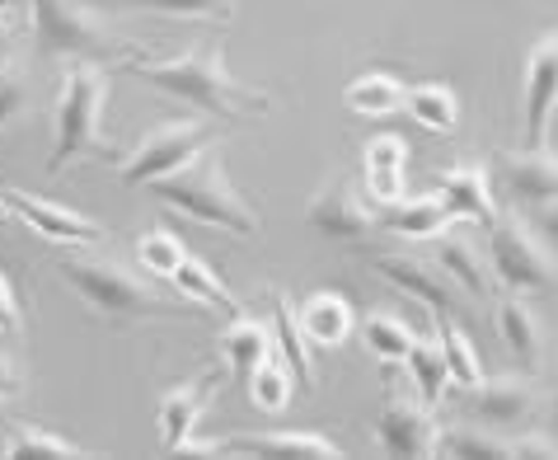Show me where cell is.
<instances>
[{"instance_id":"obj_5","label":"cell","mask_w":558,"mask_h":460,"mask_svg":"<svg viewBox=\"0 0 558 460\" xmlns=\"http://www.w3.org/2000/svg\"><path fill=\"white\" fill-rule=\"evenodd\" d=\"M24 5L43 61H113L132 52L99 24V10L81 5V0H24Z\"/></svg>"},{"instance_id":"obj_39","label":"cell","mask_w":558,"mask_h":460,"mask_svg":"<svg viewBox=\"0 0 558 460\" xmlns=\"http://www.w3.org/2000/svg\"><path fill=\"white\" fill-rule=\"evenodd\" d=\"M20 390H24V366L10 352H0V404L20 400Z\"/></svg>"},{"instance_id":"obj_37","label":"cell","mask_w":558,"mask_h":460,"mask_svg":"<svg viewBox=\"0 0 558 460\" xmlns=\"http://www.w3.org/2000/svg\"><path fill=\"white\" fill-rule=\"evenodd\" d=\"M24 329V305H20V291H14L10 273L0 268V334H20Z\"/></svg>"},{"instance_id":"obj_3","label":"cell","mask_w":558,"mask_h":460,"mask_svg":"<svg viewBox=\"0 0 558 460\" xmlns=\"http://www.w3.org/2000/svg\"><path fill=\"white\" fill-rule=\"evenodd\" d=\"M150 193L160 197L165 207H174L179 217H189V221L230 230V235H244V240L258 235V211L244 203V193L230 183L226 156L216 146H207L203 156L189 165V170H179V174H169L160 183H150Z\"/></svg>"},{"instance_id":"obj_8","label":"cell","mask_w":558,"mask_h":460,"mask_svg":"<svg viewBox=\"0 0 558 460\" xmlns=\"http://www.w3.org/2000/svg\"><path fill=\"white\" fill-rule=\"evenodd\" d=\"M189 456H244V460H343V447L315 427H282V433H230L221 441H193Z\"/></svg>"},{"instance_id":"obj_40","label":"cell","mask_w":558,"mask_h":460,"mask_svg":"<svg viewBox=\"0 0 558 460\" xmlns=\"http://www.w3.org/2000/svg\"><path fill=\"white\" fill-rule=\"evenodd\" d=\"M531 226L539 230V240H545L549 250L558 254V197H549V203L535 207V221H531Z\"/></svg>"},{"instance_id":"obj_22","label":"cell","mask_w":558,"mask_h":460,"mask_svg":"<svg viewBox=\"0 0 558 460\" xmlns=\"http://www.w3.org/2000/svg\"><path fill=\"white\" fill-rule=\"evenodd\" d=\"M437 268L451 278L460 291H470L474 301H488L493 291H498V282H493V268H488V254L474 250L470 240L460 235H437Z\"/></svg>"},{"instance_id":"obj_13","label":"cell","mask_w":558,"mask_h":460,"mask_svg":"<svg viewBox=\"0 0 558 460\" xmlns=\"http://www.w3.org/2000/svg\"><path fill=\"white\" fill-rule=\"evenodd\" d=\"M554 113H558V34H545L525 52V81H521L525 146H545Z\"/></svg>"},{"instance_id":"obj_15","label":"cell","mask_w":558,"mask_h":460,"mask_svg":"<svg viewBox=\"0 0 558 460\" xmlns=\"http://www.w3.org/2000/svg\"><path fill=\"white\" fill-rule=\"evenodd\" d=\"M221 380H226V366H221V372H207V376L189 380V386H174V390L165 395L160 409H155V433H160V447L165 451H189L193 447L197 419L207 413L211 395L221 390Z\"/></svg>"},{"instance_id":"obj_19","label":"cell","mask_w":558,"mask_h":460,"mask_svg":"<svg viewBox=\"0 0 558 460\" xmlns=\"http://www.w3.org/2000/svg\"><path fill=\"white\" fill-rule=\"evenodd\" d=\"M493 315H498V334L507 352L525 366H539V358H545V325H539V315L531 311V301L521 296V291H507V296H498V305H493Z\"/></svg>"},{"instance_id":"obj_36","label":"cell","mask_w":558,"mask_h":460,"mask_svg":"<svg viewBox=\"0 0 558 460\" xmlns=\"http://www.w3.org/2000/svg\"><path fill=\"white\" fill-rule=\"evenodd\" d=\"M28 99H34V89H28V75L14 66V61H10V66H0V132H5L14 118H24Z\"/></svg>"},{"instance_id":"obj_25","label":"cell","mask_w":558,"mask_h":460,"mask_svg":"<svg viewBox=\"0 0 558 460\" xmlns=\"http://www.w3.org/2000/svg\"><path fill=\"white\" fill-rule=\"evenodd\" d=\"M356 334H362V343H366L371 358L385 362V366H404V358H409L413 343H417L413 325H409V319H399L395 311H371V315H362V319H356Z\"/></svg>"},{"instance_id":"obj_6","label":"cell","mask_w":558,"mask_h":460,"mask_svg":"<svg viewBox=\"0 0 558 460\" xmlns=\"http://www.w3.org/2000/svg\"><path fill=\"white\" fill-rule=\"evenodd\" d=\"M488 230V268L502 291H558V254L511 211H498Z\"/></svg>"},{"instance_id":"obj_18","label":"cell","mask_w":558,"mask_h":460,"mask_svg":"<svg viewBox=\"0 0 558 460\" xmlns=\"http://www.w3.org/2000/svg\"><path fill=\"white\" fill-rule=\"evenodd\" d=\"M296 319L315 348H343L356 334V311H352L348 296H338V291H315V296H305L296 305Z\"/></svg>"},{"instance_id":"obj_12","label":"cell","mask_w":558,"mask_h":460,"mask_svg":"<svg viewBox=\"0 0 558 460\" xmlns=\"http://www.w3.org/2000/svg\"><path fill=\"white\" fill-rule=\"evenodd\" d=\"M456 404L464 419L488 427H521L535 413V386L521 376H478L456 390Z\"/></svg>"},{"instance_id":"obj_44","label":"cell","mask_w":558,"mask_h":460,"mask_svg":"<svg viewBox=\"0 0 558 460\" xmlns=\"http://www.w3.org/2000/svg\"><path fill=\"white\" fill-rule=\"evenodd\" d=\"M10 217H14V211H10V203H5V193H0V226H10Z\"/></svg>"},{"instance_id":"obj_35","label":"cell","mask_w":558,"mask_h":460,"mask_svg":"<svg viewBox=\"0 0 558 460\" xmlns=\"http://www.w3.org/2000/svg\"><path fill=\"white\" fill-rule=\"evenodd\" d=\"M362 165H366V174H404V165H409L404 136H395V132L371 136L366 150H362Z\"/></svg>"},{"instance_id":"obj_27","label":"cell","mask_w":558,"mask_h":460,"mask_svg":"<svg viewBox=\"0 0 558 460\" xmlns=\"http://www.w3.org/2000/svg\"><path fill=\"white\" fill-rule=\"evenodd\" d=\"M404 372H409V390L423 400L427 409H437L446 400V390H451V366H446V352L437 339H417L413 352L404 358Z\"/></svg>"},{"instance_id":"obj_31","label":"cell","mask_w":558,"mask_h":460,"mask_svg":"<svg viewBox=\"0 0 558 460\" xmlns=\"http://www.w3.org/2000/svg\"><path fill=\"white\" fill-rule=\"evenodd\" d=\"M291 395H296V376H291V366L277 358H263L254 372H250V404L263 409V413H282L291 404Z\"/></svg>"},{"instance_id":"obj_38","label":"cell","mask_w":558,"mask_h":460,"mask_svg":"<svg viewBox=\"0 0 558 460\" xmlns=\"http://www.w3.org/2000/svg\"><path fill=\"white\" fill-rule=\"evenodd\" d=\"M511 460H558V441H549V433H517Z\"/></svg>"},{"instance_id":"obj_14","label":"cell","mask_w":558,"mask_h":460,"mask_svg":"<svg viewBox=\"0 0 558 460\" xmlns=\"http://www.w3.org/2000/svg\"><path fill=\"white\" fill-rule=\"evenodd\" d=\"M371 264H376V273L385 282L399 287V291H409V296L417 305H427L437 319L456 311V282L437 268V258H423L413 250H395V254H376Z\"/></svg>"},{"instance_id":"obj_41","label":"cell","mask_w":558,"mask_h":460,"mask_svg":"<svg viewBox=\"0 0 558 460\" xmlns=\"http://www.w3.org/2000/svg\"><path fill=\"white\" fill-rule=\"evenodd\" d=\"M81 5H89V10H132V0H81Z\"/></svg>"},{"instance_id":"obj_16","label":"cell","mask_w":558,"mask_h":460,"mask_svg":"<svg viewBox=\"0 0 558 460\" xmlns=\"http://www.w3.org/2000/svg\"><path fill=\"white\" fill-rule=\"evenodd\" d=\"M305 221L319 230L324 240H338V244H362L366 235H376V211H371L362 197H356L348 183H324V189L310 197L305 207Z\"/></svg>"},{"instance_id":"obj_26","label":"cell","mask_w":558,"mask_h":460,"mask_svg":"<svg viewBox=\"0 0 558 460\" xmlns=\"http://www.w3.org/2000/svg\"><path fill=\"white\" fill-rule=\"evenodd\" d=\"M446 460H511V437H502V427L488 423H464V427H441L437 451Z\"/></svg>"},{"instance_id":"obj_43","label":"cell","mask_w":558,"mask_h":460,"mask_svg":"<svg viewBox=\"0 0 558 460\" xmlns=\"http://www.w3.org/2000/svg\"><path fill=\"white\" fill-rule=\"evenodd\" d=\"M545 413H549V433H558V386H554V395H549V404H545Z\"/></svg>"},{"instance_id":"obj_33","label":"cell","mask_w":558,"mask_h":460,"mask_svg":"<svg viewBox=\"0 0 558 460\" xmlns=\"http://www.w3.org/2000/svg\"><path fill=\"white\" fill-rule=\"evenodd\" d=\"M183 240L174 235V230H165V226H150V230H142V240H136V264H142L150 278H160V282H169V273H174L179 264H183Z\"/></svg>"},{"instance_id":"obj_9","label":"cell","mask_w":558,"mask_h":460,"mask_svg":"<svg viewBox=\"0 0 558 460\" xmlns=\"http://www.w3.org/2000/svg\"><path fill=\"white\" fill-rule=\"evenodd\" d=\"M437 419H432V409L417 400L409 390H390L385 395V404L376 413V447L395 460H423L437 451Z\"/></svg>"},{"instance_id":"obj_21","label":"cell","mask_w":558,"mask_h":460,"mask_svg":"<svg viewBox=\"0 0 558 460\" xmlns=\"http://www.w3.org/2000/svg\"><path fill=\"white\" fill-rule=\"evenodd\" d=\"M376 226L390 230L399 240H437L446 226H451V211L437 193L427 197H399V203H385L376 211Z\"/></svg>"},{"instance_id":"obj_29","label":"cell","mask_w":558,"mask_h":460,"mask_svg":"<svg viewBox=\"0 0 558 460\" xmlns=\"http://www.w3.org/2000/svg\"><path fill=\"white\" fill-rule=\"evenodd\" d=\"M404 95H409L404 81H395L390 71H366L343 89V104L362 118H390L404 109Z\"/></svg>"},{"instance_id":"obj_17","label":"cell","mask_w":558,"mask_h":460,"mask_svg":"<svg viewBox=\"0 0 558 460\" xmlns=\"http://www.w3.org/2000/svg\"><path fill=\"white\" fill-rule=\"evenodd\" d=\"M437 197L451 211V221H474V226H493L498 217V197H493V183H488V170L478 165H451L441 170V183H437Z\"/></svg>"},{"instance_id":"obj_1","label":"cell","mask_w":558,"mask_h":460,"mask_svg":"<svg viewBox=\"0 0 558 460\" xmlns=\"http://www.w3.org/2000/svg\"><path fill=\"white\" fill-rule=\"evenodd\" d=\"M128 71L136 75V81L165 89L169 99H183V104H193V109H203L211 118H226V122L258 118V113L272 109L263 89L230 75L226 52L216 48V43H207V48H183L169 61H128Z\"/></svg>"},{"instance_id":"obj_28","label":"cell","mask_w":558,"mask_h":460,"mask_svg":"<svg viewBox=\"0 0 558 460\" xmlns=\"http://www.w3.org/2000/svg\"><path fill=\"white\" fill-rule=\"evenodd\" d=\"M169 287H174L179 296H189L193 305H207V311H221V315H240V301L226 291V282L193 254H183V264L169 273Z\"/></svg>"},{"instance_id":"obj_23","label":"cell","mask_w":558,"mask_h":460,"mask_svg":"<svg viewBox=\"0 0 558 460\" xmlns=\"http://www.w3.org/2000/svg\"><path fill=\"white\" fill-rule=\"evenodd\" d=\"M272 343H277V358L291 366V376L310 390L319 380V366H315V352H310V339L296 319V305H291L287 291H272Z\"/></svg>"},{"instance_id":"obj_32","label":"cell","mask_w":558,"mask_h":460,"mask_svg":"<svg viewBox=\"0 0 558 460\" xmlns=\"http://www.w3.org/2000/svg\"><path fill=\"white\" fill-rule=\"evenodd\" d=\"M437 343L446 352V366H451V386H470V380L484 376V366H478V348L474 339L464 334V325H456L451 315H441L437 325Z\"/></svg>"},{"instance_id":"obj_11","label":"cell","mask_w":558,"mask_h":460,"mask_svg":"<svg viewBox=\"0 0 558 460\" xmlns=\"http://www.w3.org/2000/svg\"><path fill=\"white\" fill-rule=\"evenodd\" d=\"M493 183L511 207L535 211L539 203L558 197V156L545 146H525V150H498L493 156Z\"/></svg>"},{"instance_id":"obj_30","label":"cell","mask_w":558,"mask_h":460,"mask_svg":"<svg viewBox=\"0 0 558 460\" xmlns=\"http://www.w3.org/2000/svg\"><path fill=\"white\" fill-rule=\"evenodd\" d=\"M404 113L427 132H456L460 99H456L451 85H413L404 95Z\"/></svg>"},{"instance_id":"obj_20","label":"cell","mask_w":558,"mask_h":460,"mask_svg":"<svg viewBox=\"0 0 558 460\" xmlns=\"http://www.w3.org/2000/svg\"><path fill=\"white\" fill-rule=\"evenodd\" d=\"M272 352H277L272 319H254V315L240 311L221 329V366H226V376H250L263 358H272Z\"/></svg>"},{"instance_id":"obj_45","label":"cell","mask_w":558,"mask_h":460,"mask_svg":"<svg viewBox=\"0 0 558 460\" xmlns=\"http://www.w3.org/2000/svg\"><path fill=\"white\" fill-rule=\"evenodd\" d=\"M14 5H20V0H0V14H10Z\"/></svg>"},{"instance_id":"obj_2","label":"cell","mask_w":558,"mask_h":460,"mask_svg":"<svg viewBox=\"0 0 558 460\" xmlns=\"http://www.w3.org/2000/svg\"><path fill=\"white\" fill-rule=\"evenodd\" d=\"M57 273L66 278V287L81 296L89 311L104 315L108 325H142V319H174L189 311L193 315V301L189 296H160L146 278H136L132 268L113 264V258H57Z\"/></svg>"},{"instance_id":"obj_10","label":"cell","mask_w":558,"mask_h":460,"mask_svg":"<svg viewBox=\"0 0 558 460\" xmlns=\"http://www.w3.org/2000/svg\"><path fill=\"white\" fill-rule=\"evenodd\" d=\"M0 193H5V203H10L14 217L34 230V235L52 240V244H66V250H89V244H99L108 235L95 217H85V211H75L66 203H52V197H38L28 189H0Z\"/></svg>"},{"instance_id":"obj_34","label":"cell","mask_w":558,"mask_h":460,"mask_svg":"<svg viewBox=\"0 0 558 460\" xmlns=\"http://www.w3.org/2000/svg\"><path fill=\"white\" fill-rule=\"evenodd\" d=\"M132 10L174 14V20H207V24L235 20V0H132Z\"/></svg>"},{"instance_id":"obj_24","label":"cell","mask_w":558,"mask_h":460,"mask_svg":"<svg viewBox=\"0 0 558 460\" xmlns=\"http://www.w3.org/2000/svg\"><path fill=\"white\" fill-rule=\"evenodd\" d=\"M0 456H10V460H85L89 451L81 447V441L52 433V427L10 419V423H5V447H0Z\"/></svg>"},{"instance_id":"obj_7","label":"cell","mask_w":558,"mask_h":460,"mask_svg":"<svg viewBox=\"0 0 558 460\" xmlns=\"http://www.w3.org/2000/svg\"><path fill=\"white\" fill-rule=\"evenodd\" d=\"M207 146H216V136L203 118H169L160 128H150L142 142L118 160V179L128 183V189H150V183L189 170Z\"/></svg>"},{"instance_id":"obj_4","label":"cell","mask_w":558,"mask_h":460,"mask_svg":"<svg viewBox=\"0 0 558 460\" xmlns=\"http://www.w3.org/2000/svg\"><path fill=\"white\" fill-rule=\"evenodd\" d=\"M104 104H108V71L99 61H71L61 75L52 104V156L48 174H61L81 156H108L104 150Z\"/></svg>"},{"instance_id":"obj_42","label":"cell","mask_w":558,"mask_h":460,"mask_svg":"<svg viewBox=\"0 0 558 460\" xmlns=\"http://www.w3.org/2000/svg\"><path fill=\"white\" fill-rule=\"evenodd\" d=\"M10 61H14V38L0 34V66H10Z\"/></svg>"}]
</instances>
